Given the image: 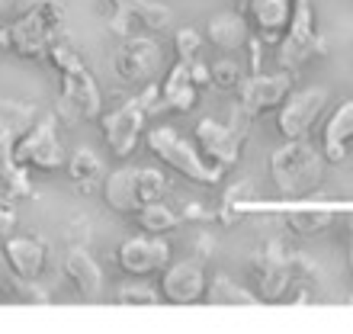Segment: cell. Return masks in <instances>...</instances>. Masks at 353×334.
<instances>
[{
    "label": "cell",
    "instance_id": "cell-31",
    "mask_svg": "<svg viewBox=\"0 0 353 334\" xmlns=\"http://www.w3.org/2000/svg\"><path fill=\"white\" fill-rule=\"evenodd\" d=\"M174 52H176V58H186V61H190V58H199L203 55V36L190 26L176 29L174 32Z\"/></svg>",
    "mask_w": 353,
    "mask_h": 334
},
{
    "label": "cell",
    "instance_id": "cell-10",
    "mask_svg": "<svg viewBox=\"0 0 353 334\" xmlns=\"http://www.w3.org/2000/svg\"><path fill=\"white\" fill-rule=\"evenodd\" d=\"M315 52H318V26H315L312 0H292V19H289L283 39L276 42V61L283 71L296 75Z\"/></svg>",
    "mask_w": 353,
    "mask_h": 334
},
{
    "label": "cell",
    "instance_id": "cell-13",
    "mask_svg": "<svg viewBox=\"0 0 353 334\" xmlns=\"http://www.w3.org/2000/svg\"><path fill=\"white\" fill-rule=\"evenodd\" d=\"M116 264L125 277H151L170 264V248L161 235H132L116 250Z\"/></svg>",
    "mask_w": 353,
    "mask_h": 334
},
{
    "label": "cell",
    "instance_id": "cell-27",
    "mask_svg": "<svg viewBox=\"0 0 353 334\" xmlns=\"http://www.w3.org/2000/svg\"><path fill=\"white\" fill-rule=\"evenodd\" d=\"M135 222H139V228L145 235H168V232H174L176 225L183 222V215L180 213H174L168 203H161V199H154V203H145L139 209V213L132 215Z\"/></svg>",
    "mask_w": 353,
    "mask_h": 334
},
{
    "label": "cell",
    "instance_id": "cell-33",
    "mask_svg": "<svg viewBox=\"0 0 353 334\" xmlns=\"http://www.w3.org/2000/svg\"><path fill=\"white\" fill-rule=\"evenodd\" d=\"M347 267H350V277H353V219H350V242H347Z\"/></svg>",
    "mask_w": 353,
    "mask_h": 334
},
{
    "label": "cell",
    "instance_id": "cell-28",
    "mask_svg": "<svg viewBox=\"0 0 353 334\" xmlns=\"http://www.w3.org/2000/svg\"><path fill=\"white\" fill-rule=\"evenodd\" d=\"M286 222L296 235L312 238V235H321L327 225L334 222V213H327V209H289Z\"/></svg>",
    "mask_w": 353,
    "mask_h": 334
},
{
    "label": "cell",
    "instance_id": "cell-22",
    "mask_svg": "<svg viewBox=\"0 0 353 334\" xmlns=\"http://www.w3.org/2000/svg\"><path fill=\"white\" fill-rule=\"evenodd\" d=\"M350 141H353V100H347L331 112V119L321 129V155H325V161L341 164L347 158Z\"/></svg>",
    "mask_w": 353,
    "mask_h": 334
},
{
    "label": "cell",
    "instance_id": "cell-26",
    "mask_svg": "<svg viewBox=\"0 0 353 334\" xmlns=\"http://www.w3.org/2000/svg\"><path fill=\"white\" fill-rule=\"evenodd\" d=\"M0 302H3V306H26V302L42 306V302H48V296L36 283L17 277V273L7 267V270H0Z\"/></svg>",
    "mask_w": 353,
    "mask_h": 334
},
{
    "label": "cell",
    "instance_id": "cell-12",
    "mask_svg": "<svg viewBox=\"0 0 353 334\" xmlns=\"http://www.w3.org/2000/svg\"><path fill=\"white\" fill-rule=\"evenodd\" d=\"M289 250L283 242H267V248H261L251 260V277L257 283V299L261 302H279L286 299L289 286H292V264L286 257Z\"/></svg>",
    "mask_w": 353,
    "mask_h": 334
},
{
    "label": "cell",
    "instance_id": "cell-4",
    "mask_svg": "<svg viewBox=\"0 0 353 334\" xmlns=\"http://www.w3.org/2000/svg\"><path fill=\"white\" fill-rule=\"evenodd\" d=\"M145 141H148V151L154 155L158 161H164V164L174 170V174H180L183 180H190V184L196 186H215L219 180H222V167L209 164V161L199 155V148H196V141L183 139L176 129H170V126H151L148 135H145Z\"/></svg>",
    "mask_w": 353,
    "mask_h": 334
},
{
    "label": "cell",
    "instance_id": "cell-23",
    "mask_svg": "<svg viewBox=\"0 0 353 334\" xmlns=\"http://www.w3.org/2000/svg\"><path fill=\"white\" fill-rule=\"evenodd\" d=\"M205 36L212 42L215 48H222V52H234V48H241L251 36V29H248V17L244 13H234V10H222V13H215L209 19V26H205Z\"/></svg>",
    "mask_w": 353,
    "mask_h": 334
},
{
    "label": "cell",
    "instance_id": "cell-25",
    "mask_svg": "<svg viewBox=\"0 0 353 334\" xmlns=\"http://www.w3.org/2000/svg\"><path fill=\"white\" fill-rule=\"evenodd\" d=\"M68 164V177H71V184L81 186L84 193L103 186V177H106V167H103L100 155L93 148H77L71 158L65 161Z\"/></svg>",
    "mask_w": 353,
    "mask_h": 334
},
{
    "label": "cell",
    "instance_id": "cell-7",
    "mask_svg": "<svg viewBox=\"0 0 353 334\" xmlns=\"http://www.w3.org/2000/svg\"><path fill=\"white\" fill-rule=\"evenodd\" d=\"M248 132H251V116L234 103L232 119L228 122H219V119H212V116H205V119L196 122L193 141L209 164L228 170V167H234L241 161V148H244V141H248Z\"/></svg>",
    "mask_w": 353,
    "mask_h": 334
},
{
    "label": "cell",
    "instance_id": "cell-34",
    "mask_svg": "<svg viewBox=\"0 0 353 334\" xmlns=\"http://www.w3.org/2000/svg\"><path fill=\"white\" fill-rule=\"evenodd\" d=\"M0 48H10V29L0 26Z\"/></svg>",
    "mask_w": 353,
    "mask_h": 334
},
{
    "label": "cell",
    "instance_id": "cell-29",
    "mask_svg": "<svg viewBox=\"0 0 353 334\" xmlns=\"http://www.w3.org/2000/svg\"><path fill=\"white\" fill-rule=\"evenodd\" d=\"M244 81V68L234 61V58H222V61H215L209 65V84H212L215 90L222 93H238Z\"/></svg>",
    "mask_w": 353,
    "mask_h": 334
},
{
    "label": "cell",
    "instance_id": "cell-2",
    "mask_svg": "<svg viewBox=\"0 0 353 334\" xmlns=\"http://www.w3.org/2000/svg\"><path fill=\"white\" fill-rule=\"evenodd\" d=\"M270 177L279 196H308L325 177V155L308 139H286L270 155Z\"/></svg>",
    "mask_w": 353,
    "mask_h": 334
},
{
    "label": "cell",
    "instance_id": "cell-11",
    "mask_svg": "<svg viewBox=\"0 0 353 334\" xmlns=\"http://www.w3.org/2000/svg\"><path fill=\"white\" fill-rule=\"evenodd\" d=\"M327 100H331L327 87L289 90L286 100L276 106V132L283 139H308L321 119V112L327 110Z\"/></svg>",
    "mask_w": 353,
    "mask_h": 334
},
{
    "label": "cell",
    "instance_id": "cell-1",
    "mask_svg": "<svg viewBox=\"0 0 353 334\" xmlns=\"http://www.w3.org/2000/svg\"><path fill=\"white\" fill-rule=\"evenodd\" d=\"M46 58H48V65L55 68L58 81H61V103L71 110V116L87 119V122L100 119L103 116L100 87L93 81L90 68H87V61L81 58V52H77L68 39H55Z\"/></svg>",
    "mask_w": 353,
    "mask_h": 334
},
{
    "label": "cell",
    "instance_id": "cell-17",
    "mask_svg": "<svg viewBox=\"0 0 353 334\" xmlns=\"http://www.w3.org/2000/svg\"><path fill=\"white\" fill-rule=\"evenodd\" d=\"M110 29L116 36H129L132 23H139L151 32H161L174 19V10L161 0H110Z\"/></svg>",
    "mask_w": 353,
    "mask_h": 334
},
{
    "label": "cell",
    "instance_id": "cell-14",
    "mask_svg": "<svg viewBox=\"0 0 353 334\" xmlns=\"http://www.w3.org/2000/svg\"><path fill=\"white\" fill-rule=\"evenodd\" d=\"M205 264L199 257L168 264L161 270V299L170 306H196L205 296Z\"/></svg>",
    "mask_w": 353,
    "mask_h": 334
},
{
    "label": "cell",
    "instance_id": "cell-3",
    "mask_svg": "<svg viewBox=\"0 0 353 334\" xmlns=\"http://www.w3.org/2000/svg\"><path fill=\"white\" fill-rule=\"evenodd\" d=\"M32 119H36V106L19 103L13 97H0V184L7 186L10 199H23L32 193L29 167L17 161V141L32 126Z\"/></svg>",
    "mask_w": 353,
    "mask_h": 334
},
{
    "label": "cell",
    "instance_id": "cell-36",
    "mask_svg": "<svg viewBox=\"0 0 353 334\" xmlns=\"http://www.w3.org/2000/svg\"><path fill=\"white\" fill-rule=\"evenodd\" d=\"M244 3H248V0H241V7H244Z\"/></svg>",
    "mask_w": 353,
    "mask_h": 334
},
{
    "label": "cell",
    "instance_id": "cell-24",
    "mask_svg": "<svg viewBox=\"0 0 353 334\" xmlns=\"http://www.w3.org/2000/svg\"><path fill=\"white\" fill-rule=\"evenodd\" d=\"M205 302L209 306H238V308H251V306H261L257 293L244 289L241 283H234L232 277L225 273H215L212 283H205Z\"/></svg>",
    "mask_w": 353,
    "mask_h": 334
},
{
    "label": "cell",
    "instance_id": "cell-5",
    "mask_svg": "<svg viewBox=\"0 0 353 334\" xmlns=\"http://www.w3.org/2000/svg\"><path fill=\"white\" fill-rule=\"evenodd\" d=\"M65 23V7L58 0H36L29 10H23L13 23H10V52L29 61L48 55L52 42L61 32Z\"/></svg>",
    "mask_w": 353,
    "mask_h": 334
},
{
    "label": "cell",
    "instance_id": "cell-35",
    "mask_svg": "<svg viewBox=\"0 0 353 334\" xmlns=\"http://www.w3.org/2000/svg\"><path fill=\"white\" fill-rule=\"evenodd\" d=\"M3 3H7V0H0V7H3Z\"/></svg>",
    "mask_w": 353,
    "mask_h": 334
},
{
    "label": "cell",
    "instance_id": "cell-16",
    "mask_svg": "<svg viewBox=\"0 0 353 334\" xmlns=\"http://www.w3.org/2000/svg\"><path fill=\"white\" fill-rule=\"evenodd\" d=\"M292 90V75H248L238 87V106L248 116H263V112L276 110L279 103L286 100V93Z\"/></svg>",
    "mask_w": 353,
    "mask_h": 334
},
{
    "label": "cell",
    "instance_id": "cell-20",
    "mask_svg": "<svg viewBox=\"0 0 353 334\" xmlns=\"http://www.w3.org/2000/svg\"><path fill=\"white\" fill-rule=\"evenodd\" d=\"M3 260H7V267L13 270L17 277L29 279V283H39L42 273H46L48 250L39 238L19 235V238H7V242H3Z\"/></svg>",
    "mask_w": 353,
    "mask_h": 334
},
{
    "label": "cell",
    "instance_id": "cell-15",
    "mask_svg": "<svg viewBox=\"0 0 353 334\" xmlns=\"http://www.w3.org/2000/svg\"><path fill=\"white\" fill-rule=\"evenodd\" d=\"M164 65V52L154 39L132 36L116 52V75L125 84H151Z\"/></svg>",
    "mask_w": 353,
    "mask_h": 334
},
{
    "label": "cell",
    "instance_id": "cell-19",
    "mask_svg": "<svg viewBox=\"0 0 353 334\" xmlns=\"http://www.w3.org/2000/svg\"><path fill=\"white\" fill-rule=\"evenodd\" d=\"M241 13L251 19L248 26H254V36L263 46H276L292 19V0H248Z\"/></svg>",
    "mask_w": 353,
    "mask_h": 334
},
{
    "label": "cell",
    "instance_id": "cell-8",
    "mask_svg": "<svg viewBox=\"0 0 353 334\" xmlns=\"http://www.w3.org/2000/svg\"><path fill=\"white\" fill-rule=\"evenodd\" d=\"M151 110H158V84H145L141 93H135L132 100H125L112 112L100 116V132L116 158H129L135 151Z\"/></svg>",
    "mask_w": 353,
    "mask_h": 334
},
{
    "label": "cell",
    "instance_id": "cell-30",
    "mask_svg": "<svg viewBox=\"0 0 353 334\" xmlns=\"http://www.w3.org/2000/svg\"><path fill=\"white\" fill-rule=\"evenodd\" d=\"M112 299H116V306H158L161 293L148 283H122Z\"/></svg>",
    "mask_w": 353,
    "mask_h": 334
},
{
    "label": "cell",
    "instance_id": "cell-32",
    "mask_svg": "<svg viewBox=\"0 0 353 334\" xmlns=\"http://www.w3.org/2000/svg\"><path fill=\"white\" fill-rule=\"evenodd\" d=\"M17 225V209L10 203H0V235H7Z\"/></svg>",
    "mask_w": 353,
    "mask_h": 334
},
{
    "label": "cell",
    "instance_id": "cell-18",
    "mask_svg": "<svg viewBox=\"0 0 353 334\" xmlns=\"http://www.w3.org/2000/svg\"><path fill=\"white\" fill-rule=\"evenodd\" d=\"M193 61L196 58H190V61L186 58H174V65L168 68V75L161 81L158 106L174 110V112H190L199 103V84L193 77Z\"/></svg>",
    "mask_w": 353,
    "mask_h": 334
},
{
    "label": "cell",
    "instance_id": "cell-9",
    "mask_svg": "<svg viewBox=\"0 0 353 334\" xmlns=\"http://www.w3.org/2000/svg\"><path fill=\"white\" fill-rule=\"evenodd\" d=\"M17 161L23 167L42 170V174H52V170L65 167V148H61V139H58V119L52 112L36 116L32 126L19 135Z\"/></svg>",
    "mask_w": 353,
    "mask_h": 334
},
{
    "label": "cell",
    "instance_id": "cell-21",
    "mask_svg": "<svg viewBox=\"0 0 353 334\" xmlns=\"http://www.w3.org/2000/svg\"><path fill=\"white\" fill-rule=\"evenodd\" d=\"M61 270H65V277L71 279V286L77 289V296L81 299L97 302V299L103 296V270L87 248H71L68 250Z\"/></svg>",
    "mask_w": 353,
    "mask_h": 334
},
{
    "label": "cell",
    "instance_id": "cell-6",
    "mask_svg": "<svg viewBox=\"0 0 353 334\" xmlns=\"http://www.w3.org/2000/svg\"><path fill=\"white\" fill-rule=\"evenodd\" d=\"M164 193H168V177L154 167L122 164L103 177V199L119 215H135L145 203L164 199Z\"/></svg>",
    "mask_w": 353,
    "mask_h": 334
}]
</instances>
